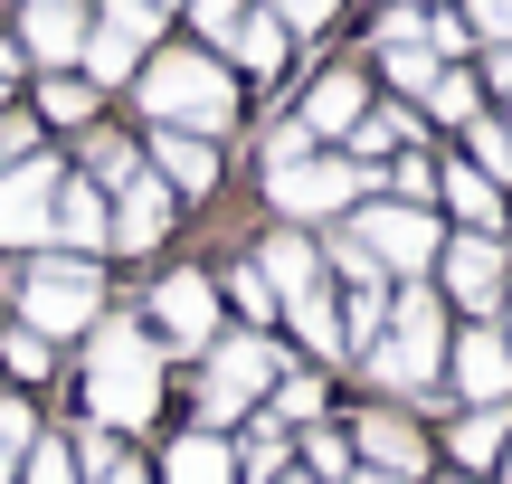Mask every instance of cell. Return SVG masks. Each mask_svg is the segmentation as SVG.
<instances>
[{
	"instance_id": "obj_1",
	"label": "cell",
	"mask_w": 512,
	"mask_h": 484,
	"mask_svg": "<svg viewBox=\"0 0 512 484\" xmlns=\"http://www.w3.org/2000/svg\"><path fill=\"white\" fill-rule=\"evenodd\" d=\"M162 409V352L133 314H95L86 333V418L95 428H143Z\"/></svg>"
},
{
	"instance_id": "obj_2",
	"label": "cell",
	"mask_w": 512,
	"mask_h": 484,
	"mask_svg": "<svg viewBox=\"0 0 512 484\" xmlns=\"http://www.w3.org/2000/svg\"><path fill=\"white\" fill-rule=\"evenodd\" d=\"M133 95L152 105L162 133H228V114H238L228 67L200 57V48H171V57H152V67H133Z\"/></svg>"
},
{
	"instance_id": "obj_3",
	"label": "cell",
	"mask_w": 512,
	"mask_h": 484,
	"mask_svg": "<svg viewBox=\"0 0 512 484\" xmlns=\"http://www.w3.org/2000/svg\"><path fill=\"white\" fill-rule=\"evenodd\" d=\"M10 304H19V333L67 342V333H95V314H105V276H95L86 257H29Z\"/></svg>"
},
{
	"instance_id": "obj_4",
	"label": "cell",
	"mask_w": 512,
	"mask_h": 484,
	"mask_svg": "<svg viewBox=\"0 0 512 484\" xmlns=\"http://www.w3.org/2000/svg\"><path fill=\"white\" fill-rule=\"evenodd\" d=\"M437 352H446L437 295H389V323L370 342V380L380 390H437Z\"/></svg>"
},
{
	"instance_id": "obj_5",
	"label": "cell",
	"mask_w": 512,
	"mask_h": 484,
	"mask_svg": "<svg viewBox=\"0 0 512 484\" xmlns=\"http://www.w3.org/2000/svg\"><path fill=\"white\" fill-rule=\"evenodd\" d=\"M162 38V0H105V10L86 19V86H124L133 67H143V48Z\"/></svg>"
},
{
	"instance_id": "obj_6",
	"label": "cell",
	"mask_w": 512,
	"mask_h": 484,
	"mask_svg": "<svg viewBox=\"0 0 512 484\" xmlns=\"http://www.w3.org/2000/svg\"><path fill=\"white\" fill-rule=\"evenodd\" d=\"M361 181H370V171L361 162H332V152H285V162L266 171L275 209H294V219H332V209H351Z\"/></svg>"
},
{
	"instance_id": "obj_7",
	"label": "cell",
	"mask_w": 512,
	"mask_h": 484,
	"mask_svg": "<svg viewBox=\"0 0 512 484\" xmlns=\"http://www.w3.org/2000/svg\"><path fill=\"white\" fill-rule=\"evenodd\" d=\"M57 181H67V171H57L48 152H29V162H10V171H0V247H48Z\"/></svg>"
},
{
	"instance_id": "obj_8",
	"label": "cell",
	"mask_w": 512,
	"mask_h": 484,
	"mask_svg": "<svg viewBox=\"0 0 512 484\" xmlns=\"http://www.w3.org/2000/svg\"><path fill=\"white\" fill-rule=\"evenodd\" d=\"M266 380H285V371H275V352H266L256 333H238V342H219V352H209V390H200V409H209V418H247Z\"/></svg>"
},
{
	"instance_id": "obj_9",
	"label": "cell",
	"mask_w": 512,
	"mask_h": 484,
	"mask_svg": "<svg viewBox=\"0 0 512 484\" xmlns=\"http://www.w3.org/2000/svg\"><path fill=\"white\" fill-rule=\"evenodd\" d=\"M351 238L370 247V266H399V276H418V266H437V219L427 209H361L351 219Z\"/></svg>"
},
{
	"instance_id": "obj_10",
	"label": "cell",
	"mask_w": 512,
	"mask_h": 484,
	"mask_svg": "<svg viewBox=\"0 0 512 484\" xmlns=\"http://www.w3.org/2000/svg\"><path fill=\"white\" fill-rule=\"evenodd\" d=\"M171 209H181V200H171L152 171H133L124 200H105V247H114V257H152V247L171 238Z\"/></svg>"
},
{
	"instance_id": "obj_11",
	"label": "cell",
	"mask_w": 512,
	"mask_h": 484,
	"mask_svg": "<svg viewBox=\"0 0 512 484\" xmlns=\"http://www.w3.org/2000/svg\"><path fill=\"white\" fill-rule=\"evenodd\" d=\"M152 333L181 342V352H200V342L219 333V285L209 276H162L152 285Z\"/></svg>"
},
{
	"instance_id": "obj_12",
	"label": "cell",
	"mask_w": 512,
	"mask_h": 484,
	"mask_svg": "<svg viewBox=\"0 0 512 484\" xmlns=\"http://www.w3.org/2000/svg\"><path fill=\"white\" fill-rule=\"evenodd\" d=\"M86 0H29L19 10V57H38V67H76V48H86Z\"/></svg>"
},
{
	"instance_id": "obj_13",
	"label": "cell",
	"mask_w": 512,
	"mask_h": 484,
	"mask_svg": "<svg viewBox=\"0 0 512 484\" xmlns=\"http://www.w3.org/2000/svg\"><path fill=\"white\" fill-rule=\"evenodd\" d=\"M437 276H446V295H456V304H475V314H494V304H503V247L465 228L456 247H437Z\"/></svg>"
},
{
	"instance_id": "obj_14",
	"label": "cell",
	"mask_w": 512,
	"mask_h": 484,
	"mask_svg": "<svg viewBox=\"0 0 512 484\" xmlns=\"http://www.w3.org/2000/svg\"><path fill=\"white\" fill-rule=\"evenodd\" d=\"M456 390L475 399V409H503V399H512V342H503V333H465V352H456Z\"/></svg>"
},
{
	"instance_id": "obj_15",
	"label": "cell",
	"mask_w": 512,
	"mask_h": 484,
	"mask_svg": "<svg viewBox=\"0 0 512 484\" xmlns=\"http://www.w3.org/2000/svg\"><path fill=\"white\" fill-rule=\"evenodd\" d=\"M152 181H162L171 200H200V190L219 181V152H209V133H162V143H152Z\"/></svg>"
},
{
	"instance_id": "obj_16",
	"label": "cell",
	"mask_w": 512,
	"mask_h": 484,
	"mask_svg": "<svg viewBox=\"0 0 512 484\" xmlns=\"http://www.w3.org/2000/svg\"><path fill=\"white\" fill-rule=\"evenodd\" d=\"M361 466L418 484V475H427V447H418V428H408V418H380V409H370V418H361Z\"/></svg>"
},
{
	"instance_id": "obj_17",
	"label": "cell",
	"mask_w": 512,
	"mask_h": 484,
	"mask_svg": "<svg viewBox=\"0 0 512 484\" xmlns=\"http://www.w3.org/2000/svg\"><path fill=\"white\" fill-rule=\"evenodd\" d=\"M48 238L67 247V257H95V247H105V190H86V181H57Z\"/></svg>"
},
{
	"instance_id": "obj_18",
	"label": "cell",
	"mask_w": 512,
	"mask_h": 484,
	"mask_svg": "<svg viewBox=\"0 0 512 484\" xmlns=\"http://www.w3.org/2000/svg\"><path fill=\"white\" fill-rule=\"evenodd\" d=\"M256 276L275 285V304H304V295H323V257H313V247L294 238V228L266 247V257H256Z\"/></svg>"
},
{
	"instance_id": "obj_19",
	"label": "cell",
	"mask_w": 512,
	"mask_h": 484,
	"mask_svg": "<svg viewBox=\"0 0 512 484\" xmlns=\"http://www.w3.org/2000/svg\"><path fill=\"white\" fill-rule=\"evenodd\" d=\"M437 190H446V209H456L475 238H494V228H503V190L484 181L475 162H446V171H437Z\"/></svg>"
},
{
	"instance_id": "obj_20",
	"label": "cell",
	"mask_w": 512,
	"mask_h": 484,
	"mask_svg": "<svg viewBox=\"0 0 512 484\" xmlns=\"http://www.w3.org/2000/svg\"><path fill=\"white\" fill-rule=\"evenodd\" d=\"M351 124H361V76H323V86H313L304 95V143H323V133H351Z\"/></svg>"
},
{
	"instance_id": "obj_21",
	"label": "cell",
	"mask_w": 512,
	"mask_h": 484,
	"mask_svg": "<svg viewBox=\"0 0 512 484\" xmlns=\"http://www.w3.org/2000/svg\"><path fill=\"white\" fill-rule=\"evenodd\" d=\"M162 484H238V456L200 428V437H181V447L162 456Z\"/></svg>"
},
{
	"instance_id": "obj_22",
	"label": "cell",
	"mask_w": 512,
	"mask_h": 484,
	"mask_svg": "<svg viewBox=\"0 0 512 484\" xmlns=\"http://www.w3.org/2000/svg\"><path fill=\"white\" fill-rule=\"evenodd\" d=\"M133 171H143V152L124 133H86V190H124Z\"/></svg>"
},
{
	"instance_id": "obj_23",
	"label": "cell",
	"mask_w": 512,
	"mask_h": 484,
	"mask_svg": "<svg viewBox=\"0 0 512 484\" xmlns=\"http://www.w3.org/2000/svg\"><path fill=\"white\" fill-rule=\"evenodd\" d=\"M228 48H238L256 76H275V67H285V19H256V10H247L238 29H228Z\"/></svg>"
},
{
	"instance_id": "obj_24",
	"label": "cell",
	"mask_w": 512,
	"mask_h": 484,
	"mask_svg": "<svg viewBox=\"0 0 512 484\" xmlns=\"http://www.w3.org/2000/svg\"><path fill=\"white\" fill-rule=\"evenodd\" d=\"M38 114H48V124H86V114H95V86H86V76H67V67L38 76Z\"/></svg>"
},
{
	"instance_id": "obj_25",
	"label": "cell",
	"mask_w": 512,
	"mask_h": 484,
	"mask_svg": "<svg viewBox=\"0 0 512 484\" xmlns=\"http://www.w3.org/2000/svg\"><path fill=\"white\" fill-rule=\"evenodd\" d=\"M380 323H389V295H380V285H351V295H342V352H351V342L370 352Z\"/></svg>"
},
{
	"instance_id": "obj_26",
	"label": "cell",
	"mask_w": 512,
	"mask_h": 484,
	"mask_svg": "<svg viewBox=\"0 0 512 484\" xmlns=\"http://www.w3.org/2000/svg\"><path fill=\"white\" fill-rule=\"evenodd\" d=\"M503 437H512V409H475V418L456 428V456H465V466H494Z\"/></svg>"
},
{
	"instance_id": "obj_27",
	"label": "cell",
	"mask_w": 512,
	"mask_h": 484,
	"mask_svg": "<svg viewBox=\"0 0 512 484\" xmlns=\"http://www.w3.org/2000/svg\"><path fill=\"white\" fill-rule=\"evenodd\" d=\"M19 484H76V447H67V437H29V456H19Z\"/></svg>"
},
{
	"instance_id": "obj_28",
	"label": "cell",
	"mask_w": 512,
	"mask_h": 484,
	"mask_svg": "<svg viewBox=\"0 0 512 484\" xmlns=\"http://www.w3.org/2000/svg\"><path fill=\"white\" fill-rule=\"evenodd\" d=\"M294 314V333L313 342V352H342V314H332V295H304V304H285Z\"/></svg>"
},
{
	"instance_id": "obj_29",
	"label": "cell",
	"mask_w": 512,
	"mask_h": 484,
	"mask_svg": "<svg viewBox=\"0 0 512 484\" xmlns=\"http://www.w3.org/2000/svg\"><path fill=\"white\" fill-rule=\"evenodd\" d=\"M408 133H418V124H408V114H361V124H351V152H361V171L380 162L389 143H408Z\"/></svg>"
},
{
	"instance_id": "obj_30",
	"label": "cell",
	"mask_w": 512,
	"mask_h": 484,
	"mask_svg": "<svg viewBox=\"0 0 512 484\" xmlns=\"http://www.w3.org/2000/svg\"><path fill=\"white\" fill-rule=\"evenodd\" d=\"M475 171L484 181H512V133L494 124V114H475Z\"/></svg>"
},
{
	"instance_id": "obj_31",
	"label": "cell",
	"mask_w": 512,
	"mask_h": 484,
	"mask_svg": "<svg viewBox=\"0 0 512 484\" xmlns=\"http://www.w3.org/2000/svg\"><path fill=\"white\" fill-rule=\"evenodd\" d=\"M427 105H437L446 124H475V76H456V67H437V86H427Z\"/></svg>"
},
{
	"instance_id": "obj_32",
	"label": "cell",
	"mask_w": 512,
	"mask_h": 484,
	"mask_svg": "<svg viewBox=\"0 0 512 484\" xmlns=\"http://www.w3.org/2000/svg\"><path fill=\"white\" fill-rule=\"evenodd\" d=\"M389 57V86H399V95H427V86H437V57H427V48H380Z\"/></svg>"
},
{
	"instance_id": "obj_33",
	"label": "cell",
	"mask_w": 512,
	"mask_h": 484,
	"mask_svg": "<svg viewBox=\"0 0 512 484\" xmlns=\"http://www.w3.org/2000/svg\"><path fill=\"white\" fill-rule=\"evenodd\" d=\"M313 409H323V380H313V371H285V390H275V428H285V418H313Z\"/></svg>"
},
{
	"instance_id": "obj_34",
	"label": "cell",
	"mask_w": 512,
	"mask_h": 484,
	"mask_svg": "<svg viewBox=\"0 0 512 484\" xmlns=\"http://www.w3.org/2000/svg\"><path fill=\"white\" fill-rule=\"evenodd\" d=\"M228 295H238V314H247V323H266V314H285V304H275V285L256 276V266H238V276H228Z\"/></svg>"
},
{
	"instance_id": "obj_35",
	"label": "cell",
	"mask_w": 512,
	"mask_h": 484,
	"mask_svg": "<svg viewBox=\"0 0 512 484\" xmlns=\"http://www.w3.org/2000/svg\"><path fill=\"white\" fill-rule=\"evenodd\" d=\"M29 437H38L29 399H0V456H29Z\"/></svg>"
},
{
	"instance_id": "obj_36",
	"label": "cell",
	"mask_w": 512,
	"mask_h": 484,
	"mask_svg": "<svg viewBox=\"0 0 512 484\" xmlns=\"http://www.w3.org/2000/svg\"><path fill=\"white\" fill-rule=\"evenodd\" d=\"M0 361H10L19 380H48V342H38V333H10V342H0Z\"/></svg>"
},
{
	"instance_id": "obj_37",
	"label": "cell",
	"mask_w": 512,
	"mask_h": 484,
	"mask_svg": "<svg viewBox=\"0 0 512 484\" xmlns=\"http://www.w3.org/2000/svg\"><path fill=\"white\" fill-rule=\"evenodd\" d=\"M29 152H38V124H29V114H0V171L29 162Z\"/></svg>"
},
{
	"instance_id": "obj_38",
	"label": "cell",
	"mask_w": 512,
	"mask_h": 484,
	"mask_svg": "<svg viewBox=\"0 0 512 484\" xmlns=\"http://www.w3.org/2000/svg\"><path fill=\"white\" fill-rule=\"evenodd\" d=\"M332 10H342V0H275L285 29H332Z\"/></svg>"
},
{
	"instance_id": "obj_39",
	"label": "cell",
	"mask_w": 512,
	"mask_h": 484,
	"mask_svg": "<svg viewBox=\"0 0 512 484\" xmlns=\"http://www.w3.org/2000/svg\"><path fill=\"white\" fill-rule=\"evenodd\" d=\"M190 19H200L209 38H228V29H238V19H247V0H190Z\"/></svg>"
},
{
	"instance_id": "obj_40",
	"label": "cell",
	"mask_w": 512,
	"mask_h": 484,
	"mask_svg": "<svg viewBox=\"0 0 512 484\" xmlns=\"http://www.w3.org/2000/svg\"><path fill=\"white\" fill-rule=\"evenodd\" d=\"M465 29H484V38H503V48H512V0H475V19H465Z\"/></svg>"
},
{
	"instance_id": "obj_41",
	"label": "cell",
	"mask_w": 512,
	"mask_h": 484,
	"mask_svg": "<svg viewBox=\"0 0 512 484\" xmlns=\"http://www.w3.org/2000/svg\"><path fill=\"white\" fill-rule=\"evenodd\" d=\"M494 86H503V95H512V48H503V57H494Z\"/></svg>"
},
{
	"instance_id": "obj_42",
	"label": "cell",
	"mask_w": 512,
	"mask_h": 484,
	"mask_svg": "<svg viewBox=\"0 0 512 484\" xmlns=\"http://www.w3.org/2000/svg\"><path fill=\"white\" fill-rule=\"evenodd\" d=\"M351 484H399V475H370V466H361V475H351Z\"/></svg>"
},
{
	"instance_id": "obj_43",
	"label": "cell",
	"mask_w": 512,
	"mask_h": 484,
	"mask_svg": "<svg viewBox=\"0 0 512 484\" xmlns=\"http://www.w3.org/2000/svg\"><path fill=\"white\" fill-rule=\"evenodd\" d=\"M275 484H313V475H275Z\"/></svg>"
},
{
	"instance_id": "obj_44",
	"label": "cell",
	"mask_w": 512,
	"mask_h": 484,
	"mask_svg": "<svg viewBox=\"0 0 512 484\" xmlns=\"http://www.w3.org/2000/svg\"><path fill=\"white\" fill-rule=\"evenodd\" d=\"M437 484H465V475H437Z\"/></svg>"
},
{
	"instance_id": "obj_45",
	"label": "cell",
	"mask_w": 512,
	"mask_h": 484,
	"mask_svg": "<svg viewBox=\"0 0 512 484\" xmlns=\"http://www.w3.org/2000/svg\"><path fill=\"white\" fill-rule=\"evenodd\" d=\"M503 466H512V456H503Z\"/></svg>"
},
{
	"instance_id": "obj_46",
	"label": "cell",
	"mask_w": 512,
	"mask_h": 484,
	"mask_svg": "<svg viewBox=\"0 0 512 484\" xmlns=\"http://www.w3.org/2000/svg\"><path fill=\"white\" fill-rule=\"evenodd\" d=\"M503 133H512V124H503Z\"/></svg>"
}]
</instances>
